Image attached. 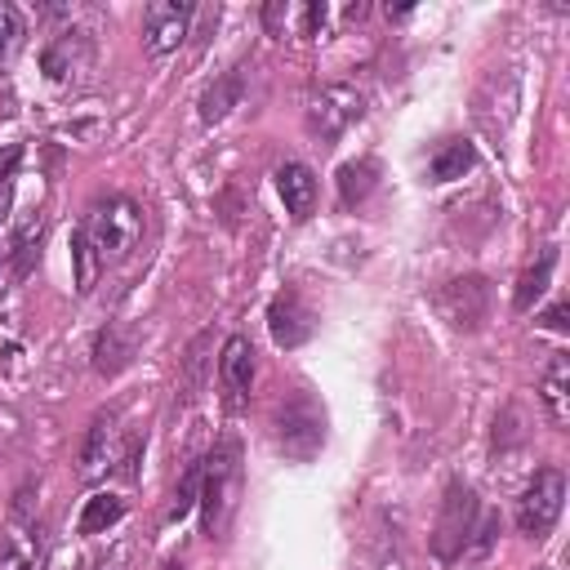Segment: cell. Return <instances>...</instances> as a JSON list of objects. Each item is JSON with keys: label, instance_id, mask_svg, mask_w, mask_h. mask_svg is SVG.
I'll use <instances>...</instances> for the list:
<instances>
[{"label": "cell", "instance_id": "6da1fadb", "mask_svg": "<svg viewBox=\"0 0 570 570\" xmlns=\"http://www.w3.org/2000/svg\"><path fill=\"white\" fill-rule=\"evenodd\" d=\"M142 240V209L129 196H107L89 205V214L76 223L71 236V267H76V289L89 294L98 276L116 263H125Z\"/></svg>", "mask_w": 570, "mask_h": 570}, {"label": "cell", "instance_id": "7a4b0ae2", "mask_svg": "<svg viewBox=\"0 0 570 570\" xmlns=\"http://www.w3.org/2000/svg\"><path fill=\"white\" fill-rule=\"evenodd\" d=\"M240 441L223 436L205 459H200V530L205 539H227L236 503H240Z\"/></svg>", "mask_w": 570, "mask_h": 570}, {"label": "cell", "instance_id": "3957f363", "mask_svg": "<svg viewBox=\"0 0 570 570\" xmlns=\"http://www.w3.org/2000/svg\"><path fill=\"white\" fill-rule=\"evenodd\" d=\"M276 445L294 463H307V459L321 454V445H325V410L307 392H294L289 401L276 405Z\"/></svg>", "mask_w": 570, "mask_h": 570}, {"label": "cell", "instance_id": "277c9868", "mask_svg": "<svg viewBox=\"0 0 570 570\" xmlns=\"http://www.w3.org/2000/svg\"><path fill=\"white\" fill-rule=\"evenodd\" d=\"M476 517H481L476 494H472L463 481H454V485L445 490V499H441V517H436V530H432V552H436L441 561L463 557L468 543H472V534H476Z\"/></svg>", "mask_w": 570, "mask_h": 570}, {"label": "cell", "instance_id": "5b68a950", "mask_svg": "<svg viewBox=\"0 0 570 570\" xmlns=\"http://www.w3.org/2000/svg\"><path fill=\"white\" fill-rule=\"evenodd\" d=\"M561 503H566V472L561 468H539L534 481L517 499V525H521V534L543 539L557 525Z\"/></svg>", "mask_w": 570, "mask_h": 570}, {"label": "cell", "instance_id": "8992f818", "mask_svg": "<svg viewBox=\"0 0 570 570\" xmlns=\"http://www.w3.org/2000/svg\"><path fill=\"white\" fill-rule=\"evenodd\" d=\"M361 111H365V98H361V89H352V85H321V89H312V98H307V129H312V138H321V142H334L352 120H361Z\"/></svg>", "mask_w": 570, "mask_h": 570}, {"label": "cell", "instance_id": "52a82bcc", "mask_svg": "<svg viewBox=\"0 0 570 570\" xmlns=\"http://www.w3.org/2000/svg\"><path fill=\"white\" fill-rule=\"evenodd\" d=\"M40 71L53 85H85V76L94 71V36L80 27L58 31L40 53Z\"/></svg>", "mask_w": 570, "mask_h": 570}, {"label": "cell", "instance_id": "ba28073f", "mask_svg": "<svg viewBox=\"0 0 570 570\" xmlns=\"http://www.w3.org/2000/svg\"><path fill=\"white\" fill-rule=\"evenodd\" d=\"M191 18H196V4H183V0H156V4H147L142 9V49L151 58L174 53L191 36Z\"/></svg>", "mask_w": 570, "mask_h": 570}, {"label": "cell", "instance_id": "9c48e42d", "mask_svg": "<svg viewBox=\"0 0 570 570\" xmlns=\"http://www.w3.org/2000/svg\"><path fill=\"white\" fill-rule=\"evenodd\" d=\"M436 307H441V316L454 330H476L490 316V285H485V276H454V281H445L441 294H436Z\"/></svg>", "mask_w": 570, "mask_h": 570}, {"label": "cell", "instance_id": "30bf717a", "mask_svg": "<svg viewBox=\"0 0 570 570\" xmlns=\"http://www.w3.org/2000/svg\"><path fill=\"white\" fill-rule=\"evenodd\" d=\"M218 387H223V405L240 410L249 401L254 387V343L245 334H227L223 352H218Z\"/></svg>", "mask_w": 570, "mask_h": 570}, {"label": "cell", "instance_id": "8fae6325", "mask_svg": "<svg viewBox=\"0 0 570 570\" xmlns=\"http://www.w3.org/2000/svg\"><path fill=\"white\" fill-rule=\"evenodd\" d=\"M45 566V534L36 525V517H27V508H13V525L0 543V570H40Z\"/></svg>", "mask_w": 570, "mask_h": 570}, {"label": "cell", "instance_id": "7c38bea8", "mask_svg": "<svg viewBox=\"0 0 570 570\" xmlns=\"http://www.w3.org/2000/svg\"><path fill=\"white\" fill-rule=\"evenodd\" d=\"M267 330H272L276 347H298V343L312 338L316 321H312V312L303 307L298 289H281V294L272 298V307H267Z\"/></svg>", "mask_w": 570, "mask_h": 570}, {"label": "cell", "instance_id": "4fadbf2b", "mask_svg": "<svg viewBox=\"0 0 570 570\" xmlns=\"http://www.w3.org/2000/svg\"><path fill=\"white\" fill-rule=\"evenodd\" d=\"M111 463H116V410H98L85 432V445H80V476L94 481Z\"/></svg>", "mask_w": 570, "mask_h": 570}, {"label": "cell", "instance_id": "5bb4252c", "mask_svg": "<svg viewBox=\"0 0 570 570\" xmlns=\"http://www.w3.org/2000/svg\"><path fill=\"white\" fill-rule=\"evenodd\" d=\"M325 18H330L325 4H285V0H276V4L263 9V27L272 36H321Z\"/></svg>", "mask_w": 570, "mask_h": 570}, {"label": "cell", "instance_id": "9a60e30c", "mask_svg": "<svg viewBox=\"0 0 570 570\" xmlns=\"http://www.w3.org/2000/svg\"><path fill=\"white\" fill-rule=\"evenodd\" d=\"M276 191H281L289 218H298V223L312 218V209H316V174L303 160H285L276 169Z\"/></svg>", "mask_w": 570, "mask_h": 570}, {"label": "cell", "instance_id": "2e32d148", "mask_svg": "<svg viewBox=\"0 0 570 570\" xmlns=\"http://www.w3.org/2000/svg\"><path fill=\"white\" fill-rule=\"evenodd\" d=\"M134 352H138L134 330H125L120 321H107V325L98 330V338H94V370H98L102 379H116L120 370H129Z\"/></svg>", "mask_w": 570, "mask_h": 570}, {"label": "cell", "instance_id": "e0dca14e", "mask_svg": "<svg viewBox=\"0 0 570 570\" xmlns=\"http://www.w3.org/2000/svg\"><path fill=\"white\" fill-rule=\"evenodd\" d=\"M539 401H543V414L552 428H566L570 423V361L557 352L543 370V383H539Z\"/></svg>", "mask_w": 570, "mask_h": 570}, {"label": "cell", "instance_id": "ac0fdd59", "mask_svg": "<svg viewBox=\"0 0 570 570\" xmlns=\"http://www.w3.org/2000/svg\"><path fill=\"white\" fill-rule=\"evenodd\" d=\"M240 94H245V67H232L227 76H218V80L200 94V120H205V125L223 120L232 107H240Z\"/></svg>", "mask_w": 570, "mask_h": 570}, {"label": "cell", "instance_id": "d6986e66", "mask_svg": "<svg viewBox=\"0 0 570 570\" xmlns=\"http://www.w3.org/2000/svg\"><path fill=\"white\" fill-rule=\"evenodd\" d=\"M472 165H476L472 142H468V138H445V142L428 156V178H432V183H454V178H463Z\"/></svg>", "mask_w": 570, "mask_h": 570}, {"label": "cell", "instance_id": "ffe728a7", "mask_svg": "<svg viewBox=\"0 0 570 570\" xmlns=\"http://www.w3.org/2000/svg\"><path fill=\"white\" fill-rule=\"evenodd\" d=\"M40 240H45V214H27V218L18 223V232H13V240H9V258H13V276H18V281L36 267Z\"/></svg>", "mask_w": 570, "mask_h": 570}, {"label": "cell", "instance_id": "44dd1931", "mask_svg": "<svg viewBox=\"0 0 570 570\" xmlns=\"http://www.w3.org/2000/svg\"><path fill=\"white\" fill-rule=\"evenodd\" d=\"M552 267H557V249H543L539 263L521 272L517 294H512V307H517V312H530V307L543 298V289H548V281H552Z\"/></svg>", "mask_w": 570, "mask_h": 570}, {"label": "cell", "instance_id": "7402d4cb", "mask_svg": "<svg viewBox=\"0 0 570 570\" xmlns=\"http://www.w3.org/2000/svg\"><path fill=\"white\" fill-rule=\"evenodd\" d=\"M125 517V499L120 494H94V499H85V512H80V534H102L107 525H116Z\"/></svg>", "mask_w": 570, "mask_h": 570}, {"label": "cell", "instance_id": "603a6c76", "mask_svg": "<svg viewBox=\"0 0 570 570\" xmlns=\"http://www.w3.org/2000/svg\"><path fill=\"white\" fill-rule=\"evenodd\" d=\"M374 160H347L343 169H338V196H343V205H361L365 196H370V187H374Z\"/></svg>", "mask_w": 570, "mask_h": 570}, {"label": "cell", "instance_id": "cb8c5ba5", "mask_svg": "<svg viewBox=\"0 0 570 570\" xmlns=\"http://www.w3.org/2000/svg\"><path fill=\"white\" fill-rule=\"evenodd\" d=\"M22 40H27V22H22V13H18L13 4H0V67L13 62V53L22 49Z\"/></svg>", "mask_w": 570, "mask_h": 570}, {"label": "cell", "instance_id": "d4e9b609", "mask_svg": "<svg viewBox=\"0 0 570 570\" xmlns=\"http://www.w3.org/2000/svg\"><path fill=\"white\" fill-rule=\"evenodd\" d=\"M196 499H200V463H191V468L183 472V481H178V490H174V503H169V521H183V517L196 508Z\"/></svg>", "mask_w": 570, "mask_h": 570}, {"label": "cell", "instance_id": "484cf974", "mask_svg": "<svg viewBox=\"0 0 570 570\" xmlns=\"http://www.w3.org/2000/svg\"><path fill=\"white\" fill-rule=\"evenodd\" d=\"M18 160H22V147H18V142H4V147H0V187L13 178Z\"/></svg>", "mask_w": 570, "mask_h": 570}, {"label": "cell", "instance_id": "4316f807", "mask_svg": "<svg viewBox=\"0 0 570 570\" xmlns=\"http://www.w3.org/2000/svg\"><path fill=\"white\" fill-rule=\"evenodd\" d=\"M566 316H570V307H566V303H552V307H548L539 321H543L548 330H566Z\"/></svg>", "mask_w": 570, "mask_h": 570}, {"label": "cell", "instance_id": "83f0119b", "mask_svg": "<svg viewBox=\"0 0 570 570\" xmlns=\"http://www.w3.org/2000/svg\"><path fill=\"white\" fill-rule=\"evenodd\" d=\"M9 205H13V187H9V183H4V187H0V218H4V214H9Z\"/></svg>", "mask_w": 570, "mask_h": 570}, {"label": "cell", "instance_id": "f1b7e54d", "mask_svg": "<svg viewBox=\"0 0 570 570\" xmlns=\"http://www.w3.org/2000/svg\"><path fill=\"white\" fill-rule=\"evenodd\" d=\"M165 570H183V566H178V561H169V566H165Z\"/></svg>", "mask_w": 570, "mask_h": 570}, {"label": "cell", "instance_id": "f546056e", "mask_svg": "<svg viewBox=\"0 0 570 570\" xmlns=\"http://www.w3.org/2000/svg\"><path fill=\"white\" fill-rule=\"evenodd\" d=\"M0 263H4V249H0Z\"/></svg>", "mask_w": 570, "mask_h": 570}]
</instances>
